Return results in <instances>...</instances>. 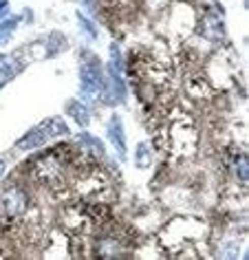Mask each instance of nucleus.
I'll list each match as a JSON object with an SVG mask.
<instances>
[{
  "instance_id": "obj_10",
  "label": "nucleus",
  "mask_w": 249,
  "mask_h": 260,
  "mask_svg": "<svg viewBox=\"0 0 249 260\" xmlns=\"http://www.w3.org/2000/svg\"><path fill=\"white\" fill-rule=\"evenodd\" d=\"M42 126L44 130H47V135H49V139L51 141H57V139H69L71 135V128H69V123H67V117H47V119L42 121Z\"/></svg>"
},
{
  "instance_id": "obj_7",
  "label": "nucleus",
  "mask_w": 249,
  "mask_h": 260,
  "mask_svg": "<svg viewBox=\"0 0 249 260\" xmlns=\"http://www.w3.org/2000/svg\"><path fill=\"white\" fill-rule=\"evenodd\" d=\"M49 144H51V139H49L47 130H44L42 121H40L38 126L29 128L27 133L14 144V148L18 152H38V150H42V148H47Z\"/></svg>"
},
{
  "instance_id": "obj_15",
  "label": "nucleus",
  "mask_w": 249,
  "mask_h": 260,
  "mask_svg": "<svg viewBox=\"0 0 249 260\" xmlns=\"http://www.w3.org/2000/svg\"><path fill=\"white\" fill-rule=\"evenodd\" d=\"M20 18L11 14L9 18H5V20H0V47H7V44L14 40L16 36V29L20 27Z\"/></svg>"
},
{
  "instance_id": "obj_13",
  "label": "nucleus",
  "mask_w": 249,
  "mask_h": 260,
  "mask_svg": "<svg viewBox=\"0 0 249 260\" xmlns=\"http://www.w3.org/2000/svg\"><path fill=\"white\" fill-rule=\"evenodd\" d=\"M133 164L137 170H150L154 164V148L148 141H139L133 150Z\"/></svg>"
},
{
  "instance_id": "obj_2",
  "label": "nucleus",
  "mask_w": 249,
  "mask_h": 260,
  "mask_svg": "<svg viewBox=\"0 0 249 260\" xmlns=\"http://www.w3.org/2000/svg\"><path fill=\"white\" fill-rule=\"evenodd\" d=\"M212 236V227L205 220L188 216V214H179L172 216L166 225L159 230V245L166 253H172L183 245H203Z\"/></svg>"
},
{
  "instance_id": "obj_4",
  "label": "nucleus",
  "mask_w": 249,
  "mask_h": 260,
  "mask_svg": "<svg viewBox=\"0 0 249 260\" xmlns=\"http://www.w3.org/2000/svg\"><path fill=\"white\" fill-rule=\"evenodd\" d=\"M199 148V130L194 128V121L188 117H176V121L168 128V150H172L174 157H190Z\"/></svg>"
},
{
  "instance_id": "obj_1",
  "label": "nucleus",
  "mask_w": 249,
  "mask_h": 260,
  "mask_svg": "<svg viewBox=\"0 0 249 260\" xmlns=\"http://www.w3.org/2000/svg\"><path fill=\"white\" fill-rule=\"evenodd\" d=\"M34 207V185L24 177H11L0 190V232L20 225Z\"/></svg>"
},
{
  "instance_id": "obj_9",
  "label": "nucleus",
  "mask_w": 249,
  "mask_h": 260,
  "mask_svg": "<svg viewBox=\"0 0 249 260\" xmlns=\"http://www.w3.org/2000/svg\"><path fill=\"white\" fill-rule=\"evenodd\" d=\"M227 168H229L232 179L236 181V187L245 190L247 181H249V159H247L245 148H238V150L232 152V157L227 159Z\"/></svg>"
},
{
  "instance_id": "obj_11",
  "label": "nucleus",
  "mask_w": 249,
  "mask_h": 260,
  "mask_svg": "<svg viewBox=\"0 0 249 260\" xmlns=\"http://www.w3.org/2000/svg\"><path fill=\"white\" fill-rule=\"evenodd\" d=\"M44 44H47V53H49V60H53V57H60L62 53H67L69 51V38L62 34V31H49L47 36L42 38Z\"/></svg>"
},
{
  "instance_id": "obj_6",
  "label": "nucleus",
  "mask_w": 249,
  "mask_h": 260,
  "mask_svg": "<svg viewBox=\"0 0 249 260\" xmlns=\"http://www.w3.org/2000/svg\"><path fill=\"white\" fill-rule=\"evenodd\" d=\"M170 27L179 38H190L194 34L196 27V14H194V5L179 0L176 7L170 11Z\"/></svg>"
},
{
  "instance_id": "obj_19",
  "label": "nucleus",
  "mask_w": 249,
  "mask_h": 260,
  "mask_svg": "<svg viewBox=\"0 0 249 260\" xmlns=\"http://www.w3.org/2000/svg\"><path fill=\"white\" fill-rule=\"evenodd\" d=\"M5 174H7V159L0 157V179H5Z\"/></svg>"
},
{
  "instance_id": "obj_17",
  "label": "nucleus",
  "mask_w": 249,
  "mask_h": 260,
  "mask_svg": "<svg viewBox=\"0 0 249 260\" xmlns=\"http://www.w3.org/2000/svg\"><path fill=\"white\" fill-rule=\"evenodd\" d=\"M18 18H20V22H24L27 27H31V24H36V11L31 9V7H24V9L20 11V16H18Z\"/></svg>"
},
{
  "instance_id": "obj_16",
  "label": "nucleus",
  "mask_w": 249,
  "mask_h": 260,
  "mask_svg": "<svg viewBox=\"0 0 249 260\" xmlns=\"http://www.w3.org/2000/svg\"><path fill=\"white\" fill-rule=\"evenodd\" d=\"M106 67L119 71V73L126 71V55H123V49L117 42H113L108 47V62H106Z\"/></svg>"
},
{
  "instance_id": "obj_5",
  "label": "nucleus",
  "mask_w": 249,
  "mask_h": 260,
  "mask_svg": "<svg viewBox=\"0 0 249 260\" xmlns=\"http://www.w3.org/2000/svg\"><path fill=\"white\" fill-rule=\"evenodd\" d=\"M106 128V139L110 148H113L117 161H126L128 159V137H126V123L119 113H110V117L104 123Z\"/></svg>"
},
{
  "instance_id": "obj_12",
  "label": "nucleus",
  "mask_w": 249,
  "mask_h": 260,
  "mask_svg": "<svg viewBox=\"0 0 249 260\" xmlns=\"http://www.w3.org/2000/svg\"><path fill=\"white\" fill-rule=\"evenodd\" d=\"M75 20H77V29H80V36L84 38V42L93 44L100 38V27H97L95 18L86 16L84 11H75Z\"/></svg>"
},
{
  "instance_id": "obj_14",
  "label": "nucleus",
  "mask_w": 249,
  "mask_h": 260,
  "mask_svg": "<svg viewBox=\"0 0 249 260\" xmlns=\"http://www.w3.org/2000/svg\"><path fill=\"white\" fill-rule=\"evenodd\" d=\"M185 88H188L190 97H194V100H207V97L214 93V86L205 77H192V80H188Z\"/></svg>"
},
{
  "instance_id": "obj_8",
  "label": "nucleus",
  "mask_w": 249,
  "mask_h": 260,
  "mask_svg": "<svg viewBox=\"0 0 249 260\" xmlns=\"http://www.w3.org/2000/svg\"><path fill=\"white\" fill-rule=\"evenodd\" d=\"M64 117L71 119V123H75L77 128H88L93 121V108L86 102H82L80 97H71L64 104Z\"/></svg>"
},
{
  "instance_id": "obj_3",
  "label": "nucleus",
  "mask_w": 249,
  "mask_h": 260,
  "mask_svg": "<svg viewBox=\"0 0 249 260\" xmlns=\"http://www.w3.org/2000/svg\"><path fill=\"white\" fill-rule=\"evenodd\" d=\"M77 75H80V100L86 102L90 108L97 106L104 86V64L93 51L82 49Z\"/></svg>"
},
{
  "instance_id": "obj_18",
  "label": "nucleus",
  "mask_w": 249,
  "mask_h": 260,
  "mask_svg": "<svg viewBox=\"0 0 249 260\" xmlns=\"http://www.w3.org/2000/svg\"><path fill=\"white\" fill-rule=\"evenodd\" d=\"M11 16V5L9 0H0V20H5V18Z\"/></svg>"
}]
</instances>
